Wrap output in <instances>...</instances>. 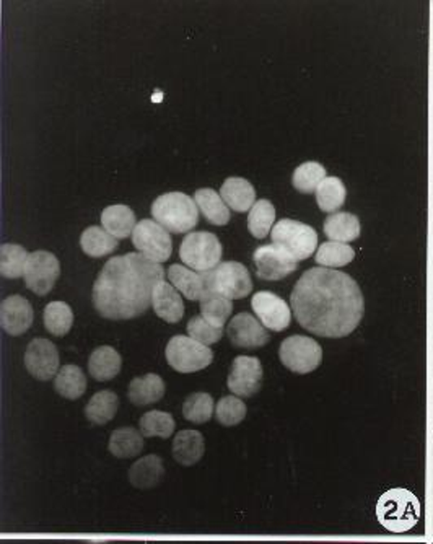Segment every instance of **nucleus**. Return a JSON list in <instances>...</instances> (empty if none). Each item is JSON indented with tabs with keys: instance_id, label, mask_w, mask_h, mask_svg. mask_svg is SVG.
I'll use <instances>...</instances> for the list:
<instances>
[{
	"instance_id": "obj_1",
	"label": "nucleus",
	"mask_w": 433,
	"mask_h": 544,
	"mask_svg": "<svg viewBox=\"0 0 433 544\" xmlns=\"http://www.w3.org/2000/svg\"><path fill=\"white\" fill-rule=\"evenodd\" d=\"M295 318L311 335L339 339L356 331L365 302L356 280L342 271L313 267L303 272L290 297Z\"/></svg>"
},
{
	"instance_id": "obj_2",
	"label": "nucleus",
	"mask_w": 433,
	"mask_h": 544,
	"mask_svg": "<svg viewBox=\"0 0 433 544\" xmlns=\"http://www.w3.org/2000/svg\"><path fill=\"white\" fill-rule=\"evenodd\" d=\"M165 280L162 265L140 253L111 257L93 284V305L103 318H137L152 305L154 290Z\"/></svg>"
},
{
	"instance_id": "obj_3",
	"label": "nucleus",
	"mask_w": 433,
	"mask_h": 544,
	"mask_svg": "<svg viewBox=\"0 0 433 544\" xmlns=\"http://www.w3.org/2000/svg\"><path fill=\"white\" fill-rule=\"evenodd\" d=\"M377 517L391 533H406L418 523L420 519V502L408 489L396 488L389 489L379 498L377 504Z\"/></svg>"
},
{
	"instance_id": "obj_4",
	"label": "nucleus",
	"mask_w": 433,
	"mask_h": 544,
	"mask_svg": "<svg viewBox=\"0 0 433 544\" xmlns=\"http://www.w3.org/2000/svg\"><path fill=\"white\" fill-rule=\"evenodd\" d=\"M155 222L171 234H186L197 226L199 207L185 193H166L155 199L152 206Z\"/></svg>"
},
{
	"instance_id": "obj_5",
	"label": "nucleus",
	"mask_w": 433,
	"mask_h": 544,
	"mask_svg": "<svg viewBox=\"0 0 433 544\" xmlns=\"http://www.w3.org/2000/svg\"><path fill=\"white\" fill-rule=\"evenodd\" d=\"M206 284V294L238 300L251 294L253 280L247 266L237 261H225L212 271L201 272Z\"/></svg>"
},
{
	"instance_id": "obj_6",
	"label": "nucleus",
	"mask_w": 433,
	"mask_h": 544,
	"mask_svg": "<svg viewBox=\"0 0 433 544\" xmlns=\"http://www.w3.org/2000/svg\"><path fill=\"white\" fill-rule=\"evenodd\" d=\"M271 237L272 245L282 249L297 263L308 259L317 251V230L292 218L278 220L272 228Z\"/></svg>"
},
{
	"instance_id": "obj_7",
	"label": "nucleus",
	"mask_w": 433,
	"mask_h": 544,
	"mask_svg": "<svg viewBox=\"0 0 433 544\" xmlns=\"http://www.w3.org/2000/svg\"><path fill=\"white\" fill-rule=\"evenodd\" d=\"M165 356L170 367L179 374H194L212 364L214 352L207 346L196 341L189 336H173Z\"/></svg>"
},
{
	"instance_id": "obj_8",
	"label": "nucleus",
	"mask_w": 433,
	"mask_h": 544,
	"mask_svg": "<svg viewBox=\"0 0 433 544\" xmlns=\"http://www.w3.org/2000/svg\"><path fill=\"white\" fill-rule=\"evenodd\" d=\"M179 257L194 271L207 272L220 265L222 243L210 232H193L186 235L179 248Z\"/></svg>"
},
{
	"instance_id": "obj_9",
	"label": "nucleus",
	"mask_w": 433,
	"mask_h": 544,
	"mask_svg": "<svg viewBox=\"0 0 433 544\" xmlns=\"http://www.w3.org/2000/svg\"><path fill=\"white\" fill-rule=\"evenodd\" d=\"M278 358L290 372L307 375L321 366L323 349L313 337L295 335L280 344Z\"/></svg>"
},
{
	"instance_id": "obj_10",
	"label": "nucleus",
	"mask_w": 433,
	"mask_h": 544,
	"mask_svg": "<svg viewBox=\"0 0 433 544\" xmlns=\"http://www.w3.org/2000/svg\"><path fill=\"white\" fill-rule=\"evenodd\" d=\"M132 243L139 249L140 255L158 265L168 261L173 251L170 232H166L160 224L150 218H146L136 226L132 234Z\"/></svg>"
},
{
	"instance_id": "obj_11",
	"label": "nucleus",
	"mask_w": 433,
	"mask_h": 544,
	"mask_svg": "<svg viewBox=\"0 0 433 544\" xmlns=\"http://www.w3.org/2000/svg\"><path fill=\"white\" fill-rule=\"evenodd\" d=\"M61 276L59 259L49 251H35L25 267V284L36 296H47Z\"/></svg>"
},
{
	"instance_id": "obj_12",
	"label": "nucleus",
	"mask_w": 433,
	"mask_h": 544,
	"mask_svg": "<svg viewBox=\"0 0 433 544\" xmlns=\"http://www.w3.org/2000/svg\"><path fill=\"white\" fill-rule=\"evenodd\" d=\"M263 366L257 358L238 356L233 360L227 387L235 397L251 398L263 387Z\"/></svg>"
},
{
	"instance_id": "obj_13",
	"label": "nucleus",
	"mask_w": 433,
	"mask_h": 544,
	"mask_svg": "<svg viewBox=\"0 0 433 544\" xmlns=\"http://www.w3.org/2000/svg\"><path fill=\"white\" fill-rule=\"evenodd\" d=\"M227 336L235 348L240 349H259L271 341V335L261 321L251 313H238L227 327Z\"/></svg>"
},
{
	"instance_id": "obj_14",
	"label": "nucleus",
	"mask_w": 433,
	"mask_h": 544,
	"mask_svg": "<svg viewBox=\"0 0 433 544\" xmlns=\"http://www.w3.org/2000/svg\"><path fill=\"white\" fill-rule=\"evenodd\" d=\"M25 367L36 380L47 381L59 374V352L47 339H35L25 352Z\"/></svg>"
},
{
	"instance_id": "obj_15",
	"label": "nucleus",
	"mask_w": 433,
	"mask_h": 544,
	"mask_svg": "<svg viewBox=\"0 0 433 544\" xmlns=\"http://www.w3.org/2000/svg\"><path fill=\"white\" fill-rule=\"evenodd\" d=\"M251 307L266 329L278 333V331H284L290 327V321H292L290 307L284 298H280L276 294L267 292V290L257 292L251 300Z\"/></svg>"
},
{
	"instance_id": "obj_16",
	"label": "nucleus",
	"mask_w": 433,
	"mask_h": 544,
	"mask_svg": "<svg viewBox=\"0 0 433 544\" xmlns=\"http://www.w3.org/2000/svg\"><path fill=\"white\" fill-rule=\"evenodd\" d=\"M253 259L257 269V277L263 280L286 279L287 276L294 274L298 267V263L276 245H266L256 249Z\"/></svg>"
},
{
	"instance_id": "obj_17",
	"label": "nucleus",
	"mask_w": 433,
	"mask_h": 544,
	"mask_svg": "<svg viewBox=\"0 0 433 544\" xmlns=\"http://www.w3.org/2000/svg\"><path fill=\"white\" fill-rule=\"evenodd\" d=\"M0 319L7 335L22 336L33 325V307L22 296L7 297L0 307Z\"/></svg>"
},
{
	"instance_id": "obj_18",
	"label": "nucleus",
	"mask_w": 433,
	"mask_h": 544,
	"mask_svg": "<svg viewBox=\"0 0 433 544\" xmlns=\"http://www.w3.org/2000/svg\"><path fill=\"white\" fill-rule=\"evenodd\" d=\"M152 308L156 317H160L171 325L178 323L185 315V304H183V298L179 297L178 290L165 280L155 287Z\"/></svg>"
},
{
	"instance_id": "obj_19",
	"label": "nucleus",
	"mask_w": 433,
	"mask_h": 544,
	"mask_svg": "<svg viewBox=\"0 0 433 544\" xmlns=\"http://www.w3.org/2000/svg\"><path fill=\"white\" fill-rule=\"evenodd\" d=\"M206 453V443L199 430H181L173 440V458L183 467H193Z\"/></svg>"
},
{
	"instance_id": "obj_20",
	"label": "nucleus",
	"mask_w": 433,
	"mask_h": 544,
	"mask_svg": "<svg viewBox=\"0 0 433 544\" xmlns=\"http://www.w3.org/2000/svg\"><path fill=\"white\" fill-rule=\"evenodd\" d=\"M165 397V381L156 374H147L134 378L129 383L127 398L134 406H148L158 403Z\"/></svg>"
},
{
	"instance_id": "obj_21",
	"label": "nucleus",
	"mask_w": 433,
	"mask_h": 544,
	"mask_svg": "<svg viewBox=\"0 0 433 544\" xmlns=\"http://www.w3.org/2000/svg\"><path fill=\"white\" fill-rule=\"evenodd\" d=\"M220 196L230 209L237 212H247L253 209L256 204V191L253 185L245 178L225 179L220 187Z\"/></svg>"
},
{
	"instance_id": "obj_22",
	"label": "nucleus",
	"mask_w": 433,
	"mask_h": 544,
	"mask_svg": "<svg viewBox=\"0 0 433 544\" xmlns=\"http://www.w3.org/2000/svg\"><path fill=\"white\" fill-rule=\"evenodd\" d=\"M123 367V360L116 349L109 346H101L98 349L92 352L88 358V372L93 377V380L109 381L113 380Z\"/></svg>"
},
{
	"instance_id": "obj_23",
	"label": "nucleus",
	"mask_w": 433,
	"mask_h": 544,
	"mask_svg": "<svg viewBox=\"0 0 433 544\" xmlns=\"http://www.w3.org/2000/svg\"><path fill=\"white\" fill-rule=\"evenodd\" d=\"M101 224H103V228L109 235H113L116 240L127 238V237L134 234L136 214H134L131 207H127L124 204L109 206L101 214Z\"/></svg>"
},
{
	"instance_id": "obj_24",
	"label": "nucleus",
	"mask_w": 433,
	"mask_h": 544,
	"mask_svg": "<svg viewBox=\"0 0 433 544\" xmlns=\"http://www.w3.org/2000/svg\"><path fill=\"white\" fill-rule=\"evenodd\" d=\"M165 476V468H163V459L156 455H147L139 461H136L129 469V481L132 486L139 489H150L162 482Z\"/></svg>"
},
{
	"instance_id": "obj_25",
	"label": "nucleus",
	"mask_w": 433,
	"mask_h": 544,
	"mask_svg": "<svg viewBox=\"0 0 433 544\" xmlns=\"http://www.w3.org/2000/svg\"><path fill=\"white\" fill-rule=\"evenodd\" d=\"M194 201L202 212V216L214 226H227L230 222V209L225 204L222 196L210 187L197 189L194 195Z\"/></svg>"
},
{
	"instance_id": "obj_26",
	"label": "nucleus",
	"mask_w": 433,
	"mask_h": 544,
	"mask_svg": "<svg viewBox=\"0 0 433 544\" xmlns=\"http://www.w3.org/2000/svg\"><path fill=\"white\" fill-rule=\"evenodd\" d=\"M168 279L187 300H199L206 296V284L201 272H194L186 266L173 265L168 269Z\"/></svg>"
},
{
	"instance_id": "obj_27",
	"label": "nucleus",
	"mask_w": 433,
	"mask_h": 544,
	"mask_svg": "<svg viewBox=\"0 0 433 544\" xmlns=\"http://www.w3.org/2000/svg\"><path fill=\"white\" fill-rule=\"evenodd\" d=\"M360 222L358 217L348 212H336L326 218L325 234L329 240L337 243H350L360 237Z\"/></svg>"
},
{
	"instance_id": "obj_28",
	"label": "nucleus",
	"mask_w": 433,
	"mask_h": 544,
	"mask_svg": "<svg viewBox=\"0 0 433 544\" xmlns=\"http://www.w3.org/2000/svg\"><path fill=\"white\" fill-rule=\"evenodd\" d=\"M117 408H119V398L116 393L103 389L95 393L86 406V419L95 426H105L109 420L115 419Z\"/></svg>"
},
{
	"instance_id": "obj_29",
	"label": "nucleus",
	"mask_w": 433,
	"mask_h": 544,
	"mask_svg": "<svg viewBox=\"0 0 433 544\" xmlns=\"http://www.w3.org/2000/svg\"><path fill=\"white\" fill-rule=\"evenodd\" d=\"M144 450V436L134 428L115 430L109 437V453L116 458H134Z\"/></svg>"
},
{
	"instance_id": "obj_30",
	"label": "nucleus",
	"mask_w": 433,
	"mask_h": 544,
	"mask_svg": "<svg viewBox=\"0 0 433 544\" xmlns=\"http://www.w3.org/2000/svg\"><path fill=\"white\" fill-rule=\"evenodd\" d=\"M55 388L65 399H78L86 391V377L77 366H64L55 375Z\"/></svg>"
},
{
	"instance_id": "obj_31",
	"label": "nucleus",
	"mask_w": 433,
	"mask_h": 544,
	"mask_svg": "<svg viewBox=\"0 0 433 544\" xmlns=\"http://www.w3.org/2000/svg\"><path fill=\"white\" fill-rule=\"evenodd\" d=\"M80 245L88 257H108L117 248V240L101 227H88L82 234Z\"/></svg>"
},
{
	"instance_id": "obj_32",
	"label": "nucleus",
	"mask_w": 433,
	"mask_h": 544,
	"mask_svg": "<svg viewBox=\"0 0 433 544\" xmlns=\"http://www.w3.org/2000/svg\"><path fill=\"white\" fill-rule=\"evenodd\" d=\"M274 222H276V209L271 201H267V199L256 201L253 209L249 210V216H247V228L251 235L257 240H263L269 235V232H272Z\"/></svg>"
},
{
	"instance_id": "obj_33",
	"label": "nucleus",
	"mask_w": 433,
	"mask_h": 544,
	"mask_svg": "<svg viewBox=\"0 0 433 544\" xmlns=\"http://www.w3.org/2000/svg\"><path fill=\"white\" fill-rule=\"evenodd\" d=\"M347 197V191L342 179L336 176H326L317 189V203L323 212L339 210Z\"/></svg>"
},
{
	"instance_id": "obj_34",
	"label": "nucleus",
	"mask_w": 433,
	"mask_h": 544,
	"mask_svg": "<svg viewBox=\"0 0 433 544\" xmlns=\"http://www.w3.org/2000/svg\"><path fill=\"white\" fill-rule=\"evenodd\" d=\"M356 257V251L347 243H337V241H326L317 251V263L321 267H342L352 263Z\"/></svg>"
},
{
	"instance_id": "obj_35",
	"label": "nucleus",
	"mask_w": 433,
	"mask_h": 544,
	"mask_svg": "<svg viewBox=\"0 0 433 544\" xmlns=\"http://www.w3.org/2000/svg\"><path fill=\"white\" fill-rule=\"evenodd\" d=\"M28 253L20 245H2L0 248V272L7 279H18L25 276V267L28 261Z\"/></svg>"
},
{
	"instance_id": "obj_36",
	"label": "nucleus",
	"mask_w": 433,
	"mask_h": 544,
	"mask_svg": "<svg viewBox=\"0 0 433 544\" xmlns=\"http://www.w3.org/2000/svg\"><path fill=\"white\" fill-rule=\"evenodd\" d=\"M232 300L224 298V297L212 296L206 294L201 300V317L210 323L212 327L224 329L225 323L232 315Z\"/></svg>"
},
{
	"instance_id": "obj_37",
	"label": "nucleus",
	"mask_w": 433,
	"mask_h": 544,
	"mask_svg": "<svg viewBox=\"0 0 433 544\" xmlns=\"http://www.w3.org/2000/svg\"><path fill=\"white\" fill-rule=\"evenodd\" d=\"M139 428L144 438H170L175 430V419L168 412L150 411L140 418Z\"/></svg>"
},
{
	"instance_id": "obj_38",
	"label": "nucleus",
	"mask_w": 433,
	"mask_h": 544,
	"mask_svg": "<svg viewBox=\"0 0 433 544\" xmlns=\"http://www.w3.org/2000/svg\"><path fill=\"white\" fill-rule=\"evenodd\" d=\"M45 327L51 335L65 336L74 325V313L65 302H51L45 308Z\"/></svg>"
},
{
	"instance_id": "obj_39",
	"label": "nucleus",
	"mask_w": 433,
	"mask_h": 544,
	"mask_svg": "<svg viewBox=\"0 0 433 544\" xmlns=\"http://www.w3.org/2000/svg\"><path fill=\"white\" fill-rule=\"evenodd\" d=\"M326 178V168L317 162H307L294 171V187L303 195H311L317 191L321 181Z\"/></svg>"
},
{
	"instance_id": "obj_40",
	"label": "nucleus",
	"mask_w": 433,
	"mask_h": 544,
	"mask_svg": "<svg viewBox=\"0 0 433 544\" xmlns=\"http://www.w3.org/2000/svg\"><path fill=\"white\" fill-rule=\"evenodd\" d=\"M214 399L209 393H193L186 398L183 418L193 424H206L212 419Z\"/></svg>"
},
{
	"instance_id": "obj_41",
	"label": "nucleus",
	"mask_w": 433,
	"mask_h": 544,
	"mask_svg": "<svg viewBox=\"0 0 433 544\" xmlns=\"http://www.w3.org/2000/svg\"><path fill=\"white\" fill-rule=\"evenodd\" d=\"M247 405L238 397H224L216 406V418L225 428L238 426L247 418Z\"/></svg>"
},
{
	"instance_id": "obj_42",
	"label": "nucleus",
	"mask_w": 433,
	"mask_h": 544,
	"mask_svg": "<svg viewBox=\"0 0 433 544\" xmlns=\"http://www.w3.org/2000/svg\"><path fill=\"white\" fill-rule=\"evenodd\" d=\"M187 335L189 337H193L197 342H201L204 346H212L216 342L222 339L224 336V329H218V327H212L210 323H207L202 317H193L187 323Z\"/></svg>"
}]
</instances>
